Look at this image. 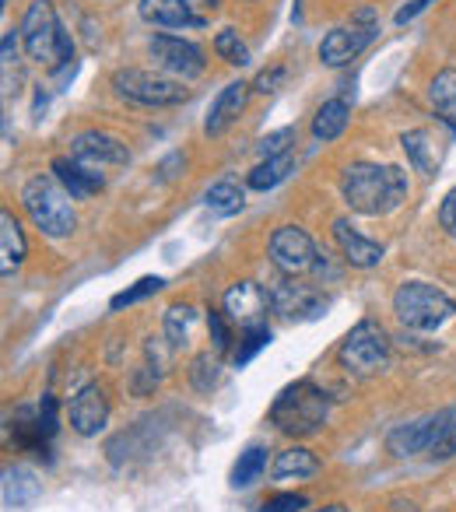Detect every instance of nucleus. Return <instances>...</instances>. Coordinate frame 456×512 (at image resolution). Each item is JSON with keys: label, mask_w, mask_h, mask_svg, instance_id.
<instances>
[{"label": "nucleus", "mask_w": 456, "mask_h": 512, "mask_svg": "<svg viewBox=\"0 0 456 512\" xmlns=\"http://www.w3.org/2000/svg\"><path fill=\"white\" fill-rule=\"evenodd\" d=\"M341 193H344V204H348L355 214L379 218V214L397 211V207L407 200V176H404V169H397V165L355 162L344 169Z\"/></svg>", "instance_id": "1"}, {"label": "nucleus", "mask_w": 456, "mask_h": 512, "mask_svg": "<svg viewBox=\"0 0 456 512\" xmlns=\"http://www.w3.org/2000/svg\"><path fill=\"white\" fill-rule=\"evenodd\" d=\"M22 46L36 64L64 67L74 64V43L60 29V18L53 0H32L22 18Z\"/></svg>", "instance_id": "2"}, {"label": "nucleus", "mask_w": 456, "mask_h": 512, "mask_svg": "<svg viewBox=\"0 0 456 512\" xmlns=\"http://www.w3.org/2000/svg\"><path fill=\"white\" fill-rule=\"evenodd\" d=\"M71 200L74 197L53 176H32L29 183L22 186V204H25V211H29L32 225L43 235H50V239H64V235H71L74 225H78Z\"/></svg>", "instance_id": "3"}, {"label": "nucleus", "mask_w": 456, "mask_h": 512, "mask_svg": "<svg viewBox=\"0 0 456 512\" xmlns=\"http://www.w3.org/2000/svg\"><path fill=\"white\" fill-rule=\"evenodd\" d=\"M327 411H330L327 393L316 383H309V379H299V383L285 386L278 393V400L271 407V421L285 435H313L327 421Z\"/></svg>", "instance_id": "4"}, {"label": "nucleus", "mask_w": 456, "mask_h": 512, "mask_svg": "<svg viewBox=\"0 0 456 512\" xmlns=\"http://www.w3.org/2000/svg\"><path fill=\"white\" fill-rule=\"evenodd\" d=\"M393 313L407 330H439L442 323L456 316V302L435 285L404 281L393 292Z\"/></svg>", "instance_id": "5"}, {"label": "nucleus", "mask_w": 456, "mask_h": 512, "mask_svg": "<svg viewBox=\"0 0 456 512\" xmlns=\"http://www.w3.org/2000/svg\"><path fill=\"white\" fill-rule=\"evenodd\" d=\"M113 88L120 99L137 102V106H179V102L190 99L183 85L176 78H165V74H151V71H137V67H127V71L113 74Z\"/></svg>", "instance_id": "6"}, {"label": "nucleus", "mask_w": 456, "mask_h": 512, "mask_svg": "<svg viewBox=\"0 0 456 512\" xmlns=\"http://www.w3.org/2000/svg\"><path fill=\"white\" fill-rule=\"evenodd\" d=\"M341 362L355 376H372L390 362V341H386L383 327L372 320H362L341 344Z\"/></svg>", "instance_id": "7"}, {"label": "nucleus", "mask_w": 456, "mask_h": 512, "mask_svg": "<svg viewBox=\"0 0 456 512\" xmlns=\"http://www.w3.org/2000/svg\"><path fill=\"white\" fill-rule=\"evenodd\" d=\"M379 25L376 18H372V11H358L355 18H351V25H341V29H330L327 36H323L320 43V60L327 67H344L351 64V60L358 57V53L365 50V46L376 39Z\"/></svg>", "instance_id": "8"}, {"label": "nucleus", "mask_w": 456, "mask_h": 512, "mask_svg": "<svg viewBox=\"0 0 456 512\" xmlns=\"http://www.w3.org/2000/svg\"><path fill=\"white\" fill-rule=\"evenodd\" d=\"M316 256H320V253H316V246H313V239H309L306 228L285 225V228H278V232L271 235V260H274V267H278L281 274H288V278L313 271Z\"/></svg>", "instance_id": "9"}, {"label": "nucleus", "mask_w": 456, "mask_h": 512, "mask_svg": "<svg viewBox=\"0 0 456 512\" xmlns=\"http://www.w3.org/2000/svg\"><path fill=\"white\" fill-rule=\"evenodd\" d=\"M148 53L165 74H172L176 81H190L204 74V53L193 43L179 36H155L148 43Z\"/></svg>", "instance_id": "10"}, {"label": "nucleus", "mask_w": 456, "mask_h": 512, "mask_svg": "<svg viewBox=\"0 0 456 512\" xmlns=\"http://www.w3.org/2000/svg\"><path fill=\"white\" fill-rule=\"evenodd\" d=\"M71 158L92 165V169H102V165H127L130 151L120 137L106 134V130H81L71 141Z\"/></svg>", "instance_id": "11"}, {"label": "nucleus", "mask_w": 456, "mask_h": 512, "mask_svg": "<svg viewBox=\"0 0 456 512\" xmlns=\"http://www.w3.org/2000/svg\"><path fill=\"white\" fill-rule=\"evenodd\" d=\"M271 306H274V313H281L285 320H313V316L323 313L327 299H323L316 288L295 285L292 278H281L278 285L271 288Z\"/></svg>", "instance_id": "12"}, {"label": "nucleus", "mask_w": 456, "mask_h": 512, "mask_svg": "<svg viewBox=\"0 0 456 512\" xmlns=\"http://www.w3.org/2000/svg\"><path fill=\"white\" fill-rule=\"evenodd\" d=\"M109 421V400H106V390L95 383L81 386L78 393H74L71 400V428L78 435H85V439H92V435H99L102 428H106Z\"/></svg>", "instance_id": "13"}, {"label": "nucleus", "mask_w": 456, "mask_h": 512, "mask_svg": "<svg viewBox=\"0 0 456 512\" xmlns=\"http://www.w3.org/2000/svg\"><path fill=\"white\" fill-rule=\"evenodd\" d=\"M271 306V292L257 285V281H239L225 292V313L228 320L253 327V323H264V313Z\"/></svg>", "instance_id": "14"}, {"label": "nucleus", "mask_w": 456, "mask_h": 512, "mask_svg": "<svg viewBox=\"0 0 456 512\" xmlns=\"http://www.w3.org/2000/svg\"><path fill=\"white\" fill-rule=\"evenodd\" d=\"M246 99H250V85H246V81H232V85L221 88L211 113H207V120H204V134L207 137L225 134V130L239 120V113L246 109Z\"/></svg>", "instance_id": "15"}, {"label": "nucleus", "mask_w": 456, "mask_h": 512, "mask_svg": "<svg viewBox=\"0 0 456 512\" xmlns=\"http://www.w3.org/2000/svg\"><path fill=\"white\" fill-rule=\"evenodd\" d=\"M334 239H337V246H341L344 260H348L351 267H362V271H369V267H379V260H383V253H386L379 242L365 239L358 228H351L348 218H337L334 221Z\"/></svg>", "instance_id": "16"}, {"label": "nucleus", "mask_w": 456, "mask_h": 512, "mask_svg": "<svg viewBox=\"0 0 456 512\" xmlns=\"http://www.w3.org/2000/svg\"><path fill=\"white\" fill-rule=\"evenodd\" d=\"M53 179L71 193L74 200H88L106 186V176L95 172L92 165L78 162V158H53Z\"/></svg>", "instance_id": "17"}, {"label": "nucleus", "mask_w": 456, "mask_h": 512, "mask_svg": "<svg viewBox=\"0 0 456 512\" xmlns=\"http://www.w3.org/2000/svg\"><path fill=\"white\" fill-rule=\"evenodd\" d=\"M141 18L158 29H190V25H204V18L186 4V0H141L137 4Z\"/></svg>", "instance_id": "18"}, {"label": "nucleus", "mask_w": 456, "mask_h": 512, "mask_svg": "<svg viewBox=\"0 0 456 512\" xmlns=\"http://www.w3.org/2000/svg\"><path fill=\"white\" fill-rule=\"evenodd\" d=\"M25 253H29V246H25L22 225L11 211H0V274L11 278L25 264Z\"/></svg>", "instance_id": "19"}, {"label": "nucleus", "mask_w": 456, "mask_h": 512, "mask_svg": "<svg viewBox=\"0 0 456 512\" xmlns=\"http://www.w3.org/2000/svg\"><path fill=\"white\" fill-rule=\"evenodd\" d=\"M428 449L432 460H453L456 456V407L428 414Z\"/></svg>", "instance_id": "20"}, {"label": "nucleus", "mask_w": 456, "mask_h": 512, "mask_svg": "<svg viewBox=\"0 0 456 512\" xmlns=\"http://www.w3.org/2000/svg\"><path fill=\"white\" fill-rule=\"evenodd\" d=\"M428 102L439 113V120L456 134V67L435 74L432 85H428Z\"/></svg>", "instance_id": "21"}, {"label": "nucleus", "mask_w": 456, "mask_h": 512, "mask_svg": "<svg viewBox=\"0 0 456 512\" xmlns=\"http://www.w3.org/2000/svg\"><path fill=\"white\" fill-rule=\"evenodd\" d=\"M43 491V484L36 481V474L25 467H8L4 470V505L8 509H25L32 505Z\"/></svg>", "instance_id": "22"}, {"label": "nucleus", "mask_w": 456, "mask_h": 512, "mask_svg": "<svg viewBox=\"0 0 456 512\" xmlns=\"http://www.w3.org/2000/svg\"><path fill=\"white\" fill-rule=\"evenodd\" d=\"M386 449H390L393 456H418L428 449V421H411V425H397L390 435H386Z\"/></svg>", "instance_id": "23"}, {"label": "nucleus", "mask_w": 456, "mask_h": 512, "mask_svg": "<svg viewBox=\"0 0 456 512\" xmlns=\"http://www.w3.org/2000/svg\"><path fill=\"white\" fill-rule=\"evenodd\" d=\"M316 470H320V460L302 446L285 449V453H278V460H274V477H278V481H306Z\"/></svg>", "instance_id": "24"}, {"label": "nucleus", "mask_w": 456, "mask_h": 512, "mask_svg": "<svg viewBox=\"0 0 456 512\" xmlns=\"http://www.w3.org/2000/svg\"><path fill=\"white\" fill-rule=\"evenodd\" d=\"M292 169H295V151H285V155H274V158H260V162L253 165L246 183H250L253 190H274L278 183H285Z\"/></svg>", "instance_id": "25"}, {"label": "nucleus", "mask_w": 456, "mask_h": 512, "mask_svg": "<svg viewBox=\"0 0 456 512\" xmlns=\"http://www.w3.org/2000/svg\"><path fill=\"white\" fill-rule=\"evenodd\" d=\"M400 144H404L407 158L418 172L439 169V148H435V137L428 130H407V134H400Z\"/></svg>", "instance_id": "26"}, {"label": "nucleus", "mask_w": 456, "mask_h": 512, "mask_svg": "<svg viewBox=\"0 0 456 512\" xmlns=\"http://www.w3.org/2000/svg\"><path fill=\"white\" fill-rule=\"evenodd\" d=\"M348 127V102L344 99H330L316 109L313 116V137L316 141H337Z\"/></svg>", "instance_id": "27"}, {"label": "nucleus", "mask_w": 456, "mask_h": 512, "mask_svg": "<svg viewBox=\"0 0 456 512\" xmlns=\"http://www.w3.org/2000/svg\"><path fill=\"white\" fill-rule=\"evenodd\" d=\"M204 204H207V211L221 214V218H232V214L243 211L246 193L236 179H221V183H214L211 190L204 193Z\"/></svg>", "instance_id": "28"}, {"label": "nucleus", "mask_w": 456, "mask_h": 512, "mask_svg": "<svg viewBox=\"0 0 456 512\" xmlns=\"http://www.w3.org/2000/svg\"><path fill=\"white\" fill-rule=\"evenodd\" d=\"M264 470H267V449L250 446L246 453H239V463L232 467V488H250L253 481H260Z\"/></svg>", "instance_id": "29"}, {"label": "nucleus", "mask_w": 456, "mask_h": 512, "mask_svg": "<svg viewBox=\"0 0 456 512\" xmlns=\"http://www.w3.org/2000/svg\"><path fill=\"white\" fill-rule=\"evenodd\" d=\"M214 53H218L225 64L232 67H246L250 64V46L239 39L236 29H221L218 36H214Z\"/></svg>", "instance_id": "30"}, {"label": "nucleus", "mask_w": 456, "mask_h": 512, "mask_svg": "<svg viewBox=\"0 0 456 512\" xmlns=\"http://www.w3.org/2000/svg\"><path fill=\"white\" fill-rule=\"evenodd\" d=\"M271 344V327L267 323H253V327H243V341L236 348V365L243 369L246 362H253L257 351H264Z\"/></svg>", "instance_id": "31"}, {"label": "nucleus", "mask_w": 456, "mask_h": 512, "mask_svg": "<svg viewBox=\"0 0 456 512\" xmlns=\"http://www.w3.org/2000/svg\"><path fill=\"white\" fill-rule=\"evenodd\" d=\"M193 320H197V313H193L190 306H172L169 313H165V337H169L172 348H179V344H186V337H190Z\"/></svg>", "instance_id": "32"}, {"label": "nucleus", "mask_w": 456, "mask_h": 512, "mask_svg": "<svg viewBox=\"0 0 456 512\" xmlns=\"http://www.w3.org/2000/svg\"><path fill=\"white\" fill-rule=\"evenodd\" d=\"M165 281L162 278H141L134 288H127V292H120V295H113V302L109 306L113 309H123V306H134V302H141V299H148V295H155L158 288H162Z\"/></svg>", "instance_id": "33"}, {"label": "nucleus", "mask_w": 456, "mask_h": 512, "mask_svg": "<svg viewBox=\"0 0 456 512\" xmlns=\"http://www.w3.org/2000/svg\"><path fill=\"white\" fill-rule=\"evenodd\" d=\"M292 141H295V134L292 130H274V134H267L264 141L257 144V151H260V158H274V155H285V151H292Z\"/></svg>", "instance_id": "34"}, {"label": "nucleus", "mask_w": 456, "mask_h": 512, "mask_svg": "<svg viewBox=\"0 0 456 512\" xmlns=\"http://www.w3.org/2000/svg\"><path fill=\"white\" fill-rule=\"evenodd\" d=\"M190 379H193V386H197V390H211L214 379H218V362H214L211 355H200L197 362H193V369H190Z\"/></svg>", "instance_id": "35"}, {"label": "nucleus", "mask_w": 456, "mask_h": 512, "mask_svg": "<svg viewBox=\"0 0 456 512\" xmlns=\"http://www.w3.org/2000/svg\"><path fill=\"white\" fill-rule=\"evenodd\" d=\"M207 330H211V341H214V351H228V344H232V334H228V327H225V316L221 313H207Z\"/></svg>", "instance_id": "36"}, {"label": "nucleus", "mask_w": 456, "mask_h": 512, "mask_svg": "<svg viewBox=\"0 0 456 512\" xmlns=\"http://www.w3.org/2000/svg\"><path fill=\"white\" fill-rule=\"evenodd\" d=\"M306 505H309L306 495H274L260 505V512H299V509H306Z\"/></svg>", "instance_id": "37"}, {"label": "nucleus", "mask_w": 456, "mask_h": 512, "mask_svg": "<svg viewBox=\"0 0 456 512\" xmlns=\"http://www.w3.org/2000/svg\"><path fill=\"white\" fill-rule=\"evenodd\" d=\"M39 425H43V432L50 435H57V400L50 397V393H46L43 397V404H39Z\"/></svg>", "instance_id": "38"}, {"label": "nucleus", "mask_w": 456, "mask_h": 512, "mask_svg": "<svg viewBox=\"0 0 456 512\" xmlns=\"http://www.w3.org/2000/svg\"><path fill=\"white\" fill-rule=\"evenodd\" d=\"M439 225L446 228V232L456 239V190L449 193L446 200H442V207H439Z\"/></svg>", "instance_id": "39"}, {"label": "nucleus", "mask_w": 456, "mask_h": 512, "mask_svg": "<svg viewBox=\"0 0 456 512\" xmlns=\"http://www.w3.org/2000/svg\"><path fill=\"white\" fill-rule=\"evenodd\" d=\"M428 4H435V0H411V4H404V8L397 11V18H393V22H397V25H407V22H414V18H418L421 11L428 8Z\"/></svg>", "instance_id": "40"}, {"label": "nucleus", "mask_w": 456, "mask_h": 512, "mask_svg": "<svg viewBox=\"0 0 456 512\" xmlns=\"http://www.w3.org/2000/svg\"><path fill=\"white\" fill-rule=\"evenodd\" d=\"M281 78H285V71H281V67H271V71H264V74H260V78H257V85H253V88H257V92H274V88H278L281 85Z\"/></svg>", "instance_id": "41"}, {"label": "nucleus", "mask_w": 456, "mask_h": 512, "mask_svg": "<svg viewBox=\"0 0 456 512\" xmlns=\"http://www.w3.org/2000/svg\"><path fill=\"white\" fill-rule=\"evenodd\" d=\"M18 39H22V29H11V32H4V64H11L15 60V50H18Z\"/></svg>", "instance_id": "42"}, {"label": "nucleus", "mask_w": 456, "mask_h": 512, "mask_svg": "<svg viewBox=\"0 0 456 512\" xmlns=\"http://www.w3.org/2000/svg\"><path fill=\"white\" fill-rule=\"evenodd\" d=\"M186 4H190V8H218V0H186Z\"/></svg>", "instance_id": "43"}, {"label": "nucleus", "mask_w": 456, "mask_h": 512, "mask_svg": "<svg viewBox=\"0 0 456 512\" xmlns=\"http://www.w3.org/2000/svg\"><path fill=\"white\" fill-rule=\"evenodd\" d=\"M316 512H348L344 505H323V509H316Z\"/></svg>", "instance_id": "44"}]
</instances>
